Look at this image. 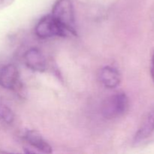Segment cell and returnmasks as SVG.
I'll list each match as a JSON object with an SVG mask.
<instances>
[{
  "label": "cell",
  "instance_id": "obj_10",
  "mask_svg": "<svg viewBox=\"0 0 154 154\" xmlns=\"http://www.w3.org/2000/svg\"><path fill=\"white\" fill-rule=\"evenodd\" d=\"M14 0H0V10L11 5Z\"/></svg>",
  "mask_w": 154,
  "mask_h": 154
},
{
  "label": "cell",
  "instance_id": "obj_4",
  "mask_svg": "<svg viewBox=\"0 0 154 154\" xmlns=\"http://www.w3.org/2000/svg\"><path fill=\"white\" fill-rule=\"evenodd\" d=\"M135 145L154 142V107L147 113L134 137Z\"/></svg>",
  "mask_w": 154,
  "mask_h": 154
},
{
  "label": "cell",
  "instance_id": "obj_9",
  "mask_svg": "<svg viewBox=\"0 0 154 154\" xmlns=\"http://www.w3.org/2000/svg\"><path fill=\"white\" fill-rule=\"evenodd\" d=\"M14 120V114L13 111L6 105L0 104V120L3 123L11 124Z\"/></svg>",
  "mask_w": 154,
  "mask_h": 154
},
{
  "label": "cell",
  "instance_id": "obj_3",
  "mask_svg": "<svg viewBox=\"0 0 154 154\" xmlns=\"http://www.w3.org/2000/svg\"><path fill=\"white\" fill-rule=\"evenodd\" d=\"M35 33L40 38L56 37H66L71 35L54 17L52 15L43 17L35 26Z\"/></svg>",
  "mask_w": 154,
  "mask_h": 154
},
{
  "label": "cell",
  "instance_id": "obj_8",
  "mask_svg": "<svg viewBox=\"0 0 154 154\" xmlns=\"http://www.w3.org/2000/svg\"><path fill=\"white\" fill-rule=\"evenodd\" d=\"M99 78L104 87L108 89L116 88L120 85L121 81L120 72L111 66H105L101 70Z\"/></svg>",
  "mask_w": 154,
  "mask_h": 154
},
{
  "label": "cell",
  "instance_id": "obj_1",
  "mask_svg": "<svg viewBox=\"0 0 154 154\" xmlns=\"http://www.w3.org/2000/svg\"><path fill=\"white\" fill-rule=\"evenodd\" d=\"M51 15L69 34L76 35L75 11L71 0H57L53 6Z\"/></svg>",
  "mask_w": 154,
  "mask_h": 154
},
{
  "label": "cell",
  "instance_id": "obj_5",
  "mask_svg": "<svg viewBox=\"0 0 154 154\" xmlns=\"http://www.w3.org/2000/svg\"><path fill=\"white\" fill-rule=\"evenodd\" d=\"M23 60L26 66L34 72H43L47 69L46 58L38 48L28 50L24 54Z\"/></svg>",
  "mask_w": 154,
  "mask_h": 154
},
{
  "label": "cell",
  "instance_id": "obj_6",
  "mask_svg": "<svg viewBox=\"0 0 154 154\" xmlns=\"http://www.w3.org/2000/svg\"><path fill=\"white\" fill-rule=\"evenodd\" d=\"M20 82V73L17 67L8 64L0 70V86L7 90H14Z\"/></svg>",
  "mask_w": 154,
  "mask_h": 154
},
{
  "label": "cell",
  "instance_id": "obj_7",
  "mask_svg": "<svg viewBox=\"0 0 154 154\" xmlns=\"http://www.w3.org/2000/svg\"><path fill=\"white\" fill-rule=\"evenodd\" d=\"M24 139L33 147L44 153H52V147L46 140L35 130H27L24 134Z\"/></svg>",
  "mask_w": 154,
  "mask_h": 154
},
{
  "label": "cell",
  "instance_id": "obj_2",
  "mask_svg": "<svg viewBox=\"0 0 154 154\" xmlns=\"http://www.w3.org/2000/svg\"><path fill=\"white\" fill-rule=\"evenodd\" d=\"M129 105V99L125 93H116L105 99L103 102L102 114L108 120L118 118L128 111Z\"/></svg>",
  "mask_w": 154,
  "mask_h": 154
},
{
  "label": "cell",
  "instance_id": "obj_11",
  "mask_svg": "<svg viewBox=\"0 0 154 154\" xmlns=\"http://www.w3.org/2000/svg\"><path fill=\"white\" fill-rule=\"evenodd\" d=\"M150 75H151V78L154 82V51L153 52V54H152V57H151V64H150Z\"/></svg>",
  "mask_w": 154,
  "mask_h": 154
}]
</instances>
